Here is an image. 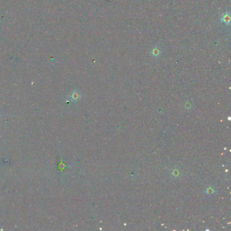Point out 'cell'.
<instances>
[{"label": "cell", "mask_w": 231, "mask_h": 231, "mask_svg": "<svg viewBox=\"0 0 231 231\" xmlns=\"http://www.w3.org/2000/svg\"><path fill=\"white\" fill-rule=\"evenodd\" d=\"M220 21L225 24L226 26H230V10L226 11L225 12L222 13L220 15Z\"/></svg>", "instance_id": "cell-1"}, {"label": "cell", "mask_w": 231, "mask_h": 231, "mask_svg": "<svg viewBox=\"0 0 231 231\" xmlns=\"http://www.w3.org/2000/svg\"><path fill=\"white\" fill-rule=\"evenodd\" d=\"M149 54L152 57L155 58H158L160 57L162 54V50L161 47H159L158 46H155L150 50Z\"/></svg>", "instance_id": "cell-2"}]
</instances>
